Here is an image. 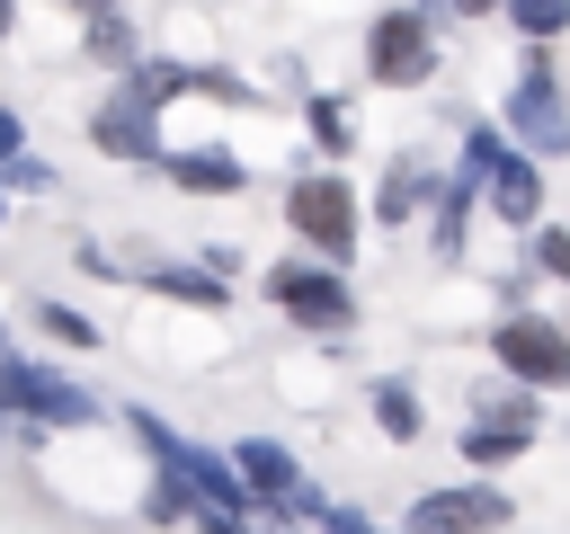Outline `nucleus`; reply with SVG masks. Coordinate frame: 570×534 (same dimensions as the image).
Segmentation results:
<instances>
[{
    "label": "nucleus",
    "instance_id": "nucleus-1",
    "mask_svg": "<svg viewBox=\"0 0 570 534\" xmlns=\"http://www.w3.org/2000/svg\"><path fill=\"white\" fill-rule=\"evenodd\" d=\"M463 178L481 187V205L508 231H534L543 222V160H525L499 125H463Z\"/></svg>",
    "mask_w": 570,
    "mask_h": 534
},
{
    "label": "nucleus",
    "instance_id": "nucleus-2",
    "mask_svg": "<svg viewBox=\"0 0 570 534\" xmlns=\"http://www.w3.org/2000/svg\"><path fill=\"white\" fill-rule=\"evenodd\" d=\"M499 116H508V142H517L525 160H561V151H570V89L552 80V53H543V44H525L517 89L499 98Z\"/></svg>",
    "mask_w": 570,
    "mask_h": 534
},
{
    "label": "nucleus",
    "instance_id": "nucleus-3",
    "mask_svg": "<svg viewBox=\"0 0 570 534\" xmlns=\"http://www.w3.org/2000/svg\"><path fill=\"white\" fill-rule=\"evenodd\" d=\"M0 418H18V427H98L107 409H98V392H80L62 365H36V356H0Z\"/></svg>",
    "mask_w": 570,
    "mask_h": 534
},
{
    "label": "nucleus",
    "instance_id": "nucleus-4",
    "mask_svg": "<svg viewBox=\"0 0 570 534\" xmlns=\"http://www.w3.org/2000/svg\"><path fill=\"white\" fill-rule=\"evenodd\" d=\"M267 303H276L294 329H312V338L356 329V285H347L338 267H321V258H276V267H267Z\"/></svg>",
    "mask_w": 570,
    "mask_h": 534
},
{
    "label": "nucleus",
    "instance_id": "nucleus-5",
    "mask_svg": "<svg viewBox=\"0 0 570 534\" xmlns=\"http://www.w3.org/2000/svg\"><path fill=\"white\" fill-rule=\"evenodd\" d=\"M285 222L312 240L321 267H347V258H356V187H347L338 169H303V178L285 187Z\"/></svg>",
    "mask_w": 570,
    "mask_h": 534
},
{
    "label": "nucleus",
    "instance_id": "nucleus-6",
    "mask_svg": "<svg viewBox=\"0 0 570 534\" xmlns=\"http://www.w3.org/2000/svg\"><path fill=\"white\" fill-rule=\"evenodd\" d=\"M499 525H517V498L499 481H436L401 516V534H499Z\"/></svg>",
    "mask_w": 570,
    "mask_h": 534
},
{
    "label": "nucleus",
    "instance_id": "nucleus-7",
    "mask_svg": "<svg viewBox=\"0 0 570 534\" xmlns=\"http://www.w3.org/2000/svg\"><path fill=\"white\" fill-rule=\"evenodd\" d=\"M490 347H499V374L517 392H561L570 383V329H552L543 312H508L490 329Z\"/></svg>",
    "mask_w": 570,
    "mask_h": 534
},
{
    "label": "nucleus",
    "instance_id": "nucleus-8",
    "mask_svg": "<svg viewBox=\"0 0 570 534\" xmlns=\"http://www.w3.org/2000/svg\"><path fill=\"white\" fill-rule=\"evenodd\" d=\"M436 27L419 18V9H383L374 27H365V71L383 80V89H428L436 80Z\"/></svg>",
    "mask_w": 570,
    "mask_h": 534
},
{
    "label": "nucleus",
    "instance_id": "nucleus-9",
    "mask_svg": "<svg viewBox=\"0 0 570 534\" xmlns=\"http://www.w3.org/2000/svg\"><path fill=\"white\" fill-rule=\"evenodd\" d=\"M89 142H98L107 160H125V169H160V160H169L160 116H142L134 98H98V107H89Z\"/></svg>",
    "mask_w": 570,
    "mask_h": 534
},
{
    "label": "nucleus",
    "instance_id": "nucleus-10",
    "mask_svg": "<svg viewBox=\"0 0 570 534\" xmlns=\"http://www.w3.org/2000/svg\"><path fill=\"white\" fill-rule=\"evenodd\" d=\"M160 178H169L178 196H240V187H249L240 151H223V142H187V151H169Z\"/></svg>",
    "mask_w": 570,
    "mask_h": 534
},
{
    "label": "nucleus",
    "instance_id": "nucleus-11",
    "mask_svg": "<svg viewBox=\"0 0 570 534\" xmlns=\"http://www.w3.org/2000/svg\"><path fill=\"white\" fill-rule=\"evenodd\" d=\"M125 276L151 285V294H169V303H196V312H223L232 303V285L214 267H196V258H125Z\"/></svg>",
    "mask_w": 570,
    "mask_h": 534
},
{
    "label": "nucleus",
    "instance_id": "nucleus-12",
    "mask_svg": "<svg viewBox=\"0 0 570 534\" xmlns=\"http://www.w3.org/2000/svg\"><path fill=\"white\" fill-rule=\"evenodd\" d=\"M187 89H196V62H169V53H142V62L116 80V98H134L142 116H160V107H169V98H187Z\"/></svg>",
    "mask_w": 570,
    "mask_h": 534
},
{
    "label": "nucleus",
    "instance_id": "nucleus-13",
    "mask_svg": "<svg viewBox=\"0 0 570 534\" xmlns=\"http://www.w3.org/2000/svg\"><path fill=\"white\" fill-rule=\"evenodd\" d=\"M365 409H374V427H383L392 445H419V436H428V400H419L401 374H374V383H365Z\"/></svg>",
    "mask_w": 570,
    "mask_h": 534
},
{
    "label": "nucleus",
    "instance_id": "nucleus-14",
    "mask_svg": "<svg viewBox=\"0 0 570 534\" xmlns=\"http://www.w3.org/2000/svg\"><path fill=\"white\" fill-rule=\"evenodd\" d=\"M428 196H436V169H428L419 151H401V160L383 169V187H374V222H410Z\"/></svg>",
    "mask_w": 570,
    "mask_h": 534
},
{
    "label": "nucleus",
    "instance_id": "nucleus-15",
    "mask_svg": "<svg viewBox=\"0 0 570 534\" xmlns=\"http://www.w3.org/2000/svg\"><path fill=\"white\" fill-rule=\"evenodd\" d=\"M525 445H534V427H508V418H472V427H463V463H472V472H499V463H517Z\"/></svg>",
    "mask_w": 570,
    "mask_h": 534
},
{
    "label": "nucleus",
    "instance_id": "nucleus-16",
    "mask_svg": "<svg viewBox=\"0 0 570 534\" xmlns=\"http://www.w3.org/2000/svg\"><path fill=\"white\" fill-rule=\"evenodd\" d=\"M472 196H481V187H472L463 169H445V178H436V196H428V205H436V249H445V258L463 249V214H472Z\"/></svg>",
    "mask_w": 570,
    "mask_h": 534
},
{
    "label": "nucleus",
    "instance_id": "nucleus-17",
    "mask_svg": "<svg viewBox=\"0 0 570 534\" xmlns=\"http://www.w3.org/2000/svg\"><path fill=\"white\" fill-rule=\"evenodd\" d=\"M80 44H89V62H116V71H134V62H142V36L125 27V9L89 18V36H80Z\"/></svg>",
    "mask_w": 570,
    "mask_h": 534
},
{
    "label": "nucleus",
    "instance_id": "nucleus-18",
    "mask_svg": "<svg viewBox=\"0 0 570 534\" xmlns=\"http://www.w3.org/2000/svg\"><path fill=\"white\" fill-rule=\"evenodd\" d=\"M303 116H312V142H321L330 160H347V151H356V125H347V107H338L330 89H312V98H303Z\"/></svg>",
    "mask_w": 570,
    "mask_h": 534
},
{
    "label": "nucleus",
    "instance_id": "nucleus-19",
    "mask_svg": "<svg viewBox=\"0 0 570 534\" xmlns=\"http://www.w3.org/2000/svg\"><path fill=\"white\" fill-rule=\"evenodd\" d=\"M499 18H508L525 44H552V36H570V0H508Z\"/></svg>",
    "mask_w": 570,
    "mask_h": 534
},
{
    "label": "nucleus",
    "instance_id": "nucleus-20",
    "mask_svg": "<svg viewBox=\"0 0 570 534\" xmlns=\"http://www.w3.org/2000/svg\"><path fill=\"white\" fill-rule=\"evenodd\" d=\"M36 312V329L53 338V347H98V320L89 312H71V303H27Z\"/></svg>",
    "mask_w": 570,
    "mask_h": 534
},
{
    "label": "nucleus",
    "instance_id": "nucleus-21",
    "mask_svg": "<svg viewBox=\"0 0 570 534\" xmlns=\"http://www.w3.org/2000/svg\"><path fill=\"white\" fill-rule=\"evenodd\" d=\"M0 187H9V196H53V160H45V151H18V160L0 169Z\"/></svg>",
    "mask_w": 570,
    "mask_h": 534
},
{
    "label": "nucleus",
    "instance_id": "nucleus-22",
    "mask_svg": "<svg viewBox=\"0 0 570 534\" xmlns=\"http://www.w3.org/2000/svg\"><path fill=\"white\" fill-rule=\"evenodd\" d=\"M534 267L570 285V222H534Z\"/></svg>",
    "mask_w": 570,
    "mask_h": 534
},
{
    "label": "nucleus",
    "instance_id": "nucleus-23",
    "mask_svg": "<svg viewBox=\"0 0 570 534\" xmlns=\"http://www.w3.org/2000/svg\"><path fill=\"white\" fill-rule=\"evenodd\" d=\"M196 98H223V107H258V98H249V80H240V71H214V62H196Z\"/></svg>",
    "mask_w": 570,
    "mask_h": 534
},
{
    "label": "nucleus",
    "instance_id": "nucleus-24",
    "mask_svg": "<svg viewBox=\"0 0 570 534\" xmlns=\"http://www.w3.org/2000/svg\"><path fill=\"white\" fill-rule=\"evenodd\" d=\"M142 516H151V525H187V516H196V498H187L178 481H151V498H142Z\"/></svg>",
    "mask_w": 570,
    "mask_h": 534
},
{
    "label": "nucleus",
    "instance_id": "nucleus-25",
    "mask_svg": "<svg viewBox=\"0 0 570 534\" xmlns=\"http://www.w3.org/2000/svg\"><path fill=\"white\" fill-rule=\"evenodd\" d=\"M321 534H383V525H374L365 507H347V498H330V507H321Z\"/></svg>",
    "mask_w": 570,
    "mask_h": 534
},
{
    "label": "nucleus",
    "instance_id": "nucleus-26",
    "mask_svg": "<svg viewBox=\"0 0 570 534\" xmlns=\"http://www.w3.org/2000/svg\"><path fill=\"white\" fill-rule=\"evenodd\" d=\"M508 0H419V18H499Z\"/></svg>",
    "mask_w": 570,
    "mask_h": 534
},
{
    "label": "nucleus",
    "instance_id": "nucleus-27",
    "mask_svg": "<svg viewBox=\"0 0 570 534\" xmlns=\"http://www.w3.org/2000/svg\"><path fill=\"white\" fill-rule=\"evenodd\" d=\"M18 151H27V116H18V107H0V169H9Z\"/></svg>",
    "mask_w": 570,
    "mask_h": 534
},
{
    "label": "nucleus",
    "instance_id": "nucleus-28",
    "mask_svg": "<svg viewBox=\"0 0 570 534\" xmlns=\"http://www.w3.org/2000/svg\"><path fill=\"white\" fill-rule=\"evenodd\" d=\"M187 525H196V534H249V516H214V507H196Z\"/></svg>",
    "mask_w": 570,
    "mask_h": 534
},
{
    "label": "nucleus",
    "instance_id": "nucleus-29",
    "mask_svg": "<svg viewBox=\"0 0 570 534\" xmlns=\"http://www.w3.org/2000/svg\"><path fill=\"white\" fill-rule=\"evenodd\" d=\"M62 9H80V18H107V9H116V0H62Z\"/></svg>",
    "mask_w": 570,
    "mask_h": 534
},
{
    "label": "nucleus",
    "instance_id": "nucleus-30",
    "mask_svg": "<svg viewBox=\"0 0 570 534\" xmlns=\"http://www.w3.org/2000/svg\"><path fill=\"white\" fill-rule=\"evenodd\" d=\"M9 27H18V0H0V36H9Z\"/></svg>",
    "mask_w": 570,
    "mask_h": 534
},
{
    "label": "nucleus",
    "instance_id": "nucleus-31",
    "mask_svg": "<svg viewBox=\"0 0 570 534\" xmlns=\"http://www.w3.org/2000/svg\"><path fill=\"white\" fill-rule=\"evenodd\" d=\"M0 231H9V187H0Z\"/></svg>",
    "mask_w": 570,
    "mask_h": 534
},
{
    "label": "nucleus",
    "instance_id": "nucleus-32",
    "mask_svg": "<svg viewBox=\"0 0 570 534\" xmlns=\"http://www.w3.org/2000/svg\"><path fill=\"white\" fill-rule=\"evenodd\" d=\"M0 356H9V347H0Z\"/></svg>",
    "mask_w": 570,
    "mask_h": 534
}]
</instances>
